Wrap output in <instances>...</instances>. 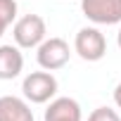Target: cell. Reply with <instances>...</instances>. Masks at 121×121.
<instances>
[{"label": "cell", "instance_id": "3", "mask_svg": "<svg viewBox=\"0 0 121 121\" xmlns=\"http://www.w3.org/2000/svg\"><path fill=\"white\" fill-rule=\"evenodd\" d=\"M74 52L86 62H100L107 55V38L95 26H83L74 38Z\"/></svg>", "mask_w": 121, "mask_h": 121}, {"label": "cell", "instance_id": "5", "mask_svg": "<svg viewBox=\"0 0 121 121\" xmlns=\"http://www.w3.org/2000/svg\"><path fill=\"white\" fill-rule=\"evenodd\" d=\"M81 12L97 26L121 24V0H81Z\"/></svg>", "mask_w": 121, "mask_h": 121}, {"label": "cell", "instance_id": "7", "mask_svg": "<svg viewBox=\"0 0 121 121\" xmlns=\"http://www.w3.org/2000/svg\"><path fill=\"white\" fill-rule=\"evenodd\" d=\"M0 121H36L26 97L3 95L0 97Z\"/></svg>", "mask_w": 121, "mask_h": 121}, {"label": "cell", "instance_id": "1", "mask_svg": "<svg viewBox=\"0 0 121 121\" xmlns=\"http://www.w3.org/2000/svg\"><path fill=\"white\" fill-rule=\"evenodd\" d=\"M57 88H59V83H57L55 74L48 71V69H43V71H31V74L24 76V81H22V93H24V97H26L31 104H45V102L55 100Z\"/></svg>", "mask_w": 121, "mask_h": 121}, {"label": "cell", "instance_id": "8", "mask_svg": "<svg viewBox=\"0 0 121 121\" xmlns=\"http://www.w3.org/2000/svg\"><path fill=\"white\" fill-rule=\"evenodd\" d=\"M24 69V55L19 45H0V81H12Z\"/></svg>", "mask_w": 121, "mask_h": 121}, {"label": "cell", "instance_id": "13", "mask_svg": "<svg viewBox=\"0 0 121 121\" xmlns=\"http://www.w3.org/2000/svg\"><path fill=\"white\" fill-rule=\"evenodd\" d=\"M116 45L121 48V29H119V33H116Z\"/></svg>", "mask_w": 121, "mask_h": 121}, {"label": "cell", "instance_id": "4", "mask_svg": "<svg viewBox=\"0 0 121 121\" xmlns=\"http://www.w3.org/2000/svg\"><path fill=\"white\" fill-rule=\"evenodd\" d=\"M36 59H38V67L40 69H48V71H57L67 67L69 57H71V50H69V43L64 38H45L38 48H36Z\"/></svg>", "mask_w": 121, "mask_h": 121}, {"label": "cell", "instance_id": "12", "mask_svg": "<svg viewBox=\"0 0 121 121\" xmlns=\"http://www.w3.org/2000/svg\"><path fill=\"white\" fill-rule=\"evenodd\" d=\"M5 29H7V24H5V22H0V38H3V33H5Z\"/></svg>", "mask_w": 121, "mask_h": 121}, {"label": "cell", "instance_id": "2", "mask_svg": "<svg viewBox=\"0 0 121 121\" xmlns=\"http://www.w3.org/2000/svg\"><path fill=\"white\" fill-rule=\"evenodd\" d=\"M12 38H14V45H19L22 50L38 48L48 38L45 19L40 14H24V17H19L14 22V26H12Z\"/></svg>", "mask_w": 121, "mask_h": 121}, {"label": "cell", "instance_id": "10", "mask_svg": "<svg viewBox=\"0 0 121 121\" xmlns=\"http://www.w3.org/2000/svg\"><path fill=\"white\" fill-rule=\"evenodd\" d=\"M0 22H5L7 26L17 22V0H0Z\"/></svg>", "mask_w": 121, "mask_h": 121}, {"label": "cell", "instance_id": "11", "mask_svg": "<svg viewBox=\"0 0 121 121\" xmlns=\"http://www.w3.org/2000/svg\"><path fill=\"white\" fill-rule=\"evenodd\" d=\"M114 104L121 109V81L116 83V88H114Z\"/></svg>", "mask_w": 121, "mask_h": 121}, {"label": "cell", "instance_id": "6", "mask_svg": "<svg viewBox=\"0 0 121 121\" xmlns=\"http://www.w3.org/2000/svg\"><path fill=\"white\" fill-rule=\"evenodd\" d=\"M43 121H83V112L74 97H55L50 100Z\"/></svg>", "mask_w": 121, "mask_h": 121}, {"label": "cell", "instance_id": "9", "mask_svg": "<svg viewBox=\"0 0 121 121\" xmlns=\"http://www.w3.org/2000/svg\"><path fill=\"white\" fill-rule=\"evenodd\" d=\"M88 121H121V116L112 107H97L88 114Z\"/></svg>", "mask_w": 121, "mask_h": 121}]
</instances>
